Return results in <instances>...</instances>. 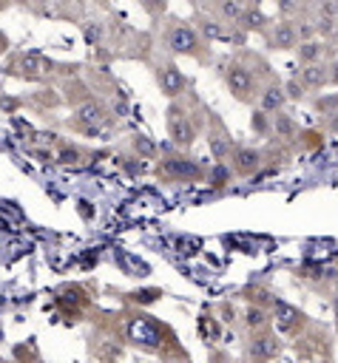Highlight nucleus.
Here are the masks:
<instances>
[{"mask_svg": "<svg viewBox=\"0 0 338 363\" xmlns=\"http://www.w3.org/2000/svg\"><path fill=\"white\" fill-rule=\"evenodd\" d=\"M315 28H318V31H324V34H327V31H332V20H329V14H324V17L315 23Z\"/></svg>", "mask_w": 338, "mask_h": 363, "instance_id": "22", "label": "nucleus"}, {"mask_svg": "<svg viewBox=\"0 0 338 363\" xmlns=\"http://www.w3.org/2000/svg\"><path fill=\"white\" fill-rule=\"evenodd\" d=\"M222 14L230 17V20H236V17L241 14V6H239L236 0H224V3H222Z\"/></svg>", "mask_w": 338, "mask_h": 363, "instance_id": "17", "label": "nucleus"}, {"mask_svg": "<svg viewBox=\"0 0 338 363\" xmlns=\"http://www.w3.org/2000/svg\"><path fill=\"white\" fill-rule=\"evenodd\" d=\"M304 82H307V85H321V82H324V71H321L318 65H307V68H304Z\"/></svg>", "mask_w": 338, "mask_h": 363, "instance_id": "15", "label": "nucleus"}, {"mask_svg": "<svg viewBox=\"0 0 338 363\" xmlns=\"http://www.w3.org/2000/svg\"><path fill=\"white\" fill-rule=\"evenodd\" d=\"M159 85L168 96H176L179 91H185V74L176 65H162L159 68Z\"/></svg>", "mask_w": 338, "mask_h": 363, "instance_id": "3", "label": "nucleus"}, {"mask_svg": "<svg viewBox=\"0 0 338 363\" xmlns=\"http://www.w3.org/2000/svg\"><path fill=\"white\" fill-rule=\"evenodd\" d=\"M247 323L250 326H261L264 323V312L261 309H247Z\"/></svg>", "mask_w": 338, "mask_h": 363, "instance_id": "21", "label": "nucleus"}, {"mask_svg": "<svg viewBox=\"0 0 338 363\" xmlns=\"http://www.w3.org/2000/svg\"><path fill=\"white\" fill-rule=\"evenodd\" d=\"M284 99H287V94H284L281 88H267V91L261 94V108H264V111H278V108L284 105Z\"/></svg>", "mask_w": 338, "mask_h": 363, "instance_id": "9", "label": "nucleus"}, {"mask_svg": "<svg viewBox=\"0 0 338 363\" xmlns=\"http://www.w3.org/2000/svg\"><path fill=\"white\" fill-rule=\"evenodd\" d=\"M276 315H278L281 326H290V323L298 320V312H295L293 306H287V303H276Z\"/></svg>", "mask_w": 338, "mask_h": 363, "instance_id": "13", "label": "nucleus"}, {"mask_svg": "<svg viewBox=\"0 0 338 363\" xmlns=\"http://www.w3.org/2000/svg\"><path fill=\"white\" fill-rule=\"evenodd\" d=\"M159 173H162V176L185 179V176H196V173H199V167H196L190 159H179V156H173V159H165V162L159 164Z\"/></svg>", "mask_w": 338, "mask_h": 363, "instance_id": "4", "label": "nucleus"}, {"mask_svg": "<svg viewBox=\"0 0 338 363\" xmlns=\"http://www.w3.org/2000/svg\"><path fill=\"white\" fill-rule=\"evenodd\" d=\"M227 85H230V91H233V94L244 96L247 91H253V77H250V71H247V68L233 65V68L227 71Z\"/></svg>", "mask_w": 338, "mask_h": 363, "instance_id": "5", "label": "nucleus"}, {"mask_svg": "<svg viewBox=\"0 0 338 363\" xmlns=\"http://www.w3.org/2000/svg\"><path fill=\"white\" fill-rule=\"evenodd\" d=\"M236 20H241V26H244V28H253V26H258V20H261V17H258V14H253V11H241Z\"/></svg>", "mask_w": 338, "mask_h": 363, "instance_id": "20", "label": "nucleus"}, {"mask_svg": "<svg viewBox=\"0 0 338 363\" xmlns=\"http://www.w3.org/2000/svg\"><path fill=\"white\" fill-rule=\"evenodd\" d=\"M295 40H298V31L293 26H287V23L276 26V31H273V45L276 48H293Z\"/></svg>", "mask_w": 338, "mask_h": 363, "instance_id": "7", "label": "nucleus"}, {"mask_svg": "<svg viewBox=\"0 0 338 363\" xmlns=\"http://www.w3.org/2000/svg\"><path fill=\"white\" fill-rule=\"evenodd\" d=\"M133 145H136V150H139V153H145V156H151V153L156 150V145H153L148 136H136V139H133Z\"/></svg>", "mask_w": 338, "mask_h": 363, "instance_id": "18", "label": "nucleus"}, {"mask_svg": "<svg viewBox=\"0 0 338 363\" xmlns=\"http://www.w3.org/2000/svg\"><path fill=\"white\" fill-rule=\"evenodd\" d=\"M332 31H335V40H338V28H332Z\"/></svg>", "mask_w": 338, "mask_h": 363, "instance_id": "27", "label": "nucleus"}, {"mask_svg": "<svg viewBox=\"0 0 338 363\" xmlns=\"http://www.w3.org/2000/svg\"><path fill=\"white\" fill-rule=\"evenodd\" d=\"M128 332H131V337H133V340H139V337H142L145 343H156V340H159V332H156V326H153V323H148L145 318L133 320Z\"/></svg>", "mask_w": 338, "mask_h": 363, "instance_id": "6", "label": "nucleus"}, {"mask_svg": "<svg viewBox=\"0 0 338 363\" xmlns=\"http://www.w3.org/2000/svg\"><path fill=\"white\" fill-rule=\"evenodd\" d=\"M210 150H213L216 159H224V156L230 153V145H227L224 139H210Z\"/></svg>", "mask_w": 338, "mask_h": 363, "instance_id": "16", "label": "nucleus"}, {"mask_svg": "<svg viewBox=\"0 0 338 363\" xmlns=\"http://www.w3.org/2000/svg\"><path fill=\"white\" fill-rule=\"evenodd\" d=\"M224 179H227V170L224 167H216L213 170V184H224Z\"/></svg>", "mask_w": 338, "mask_h": 363, "instance_id": "23", "label": "nucleus"}, {"mask_svg": "<svg viewBox=\"0 0 338 363\" xmlns=\"http://www.w3.org/2000/svg\"><path fill=\"white\" fill-rule=\"evenodd\" d=\"M80 119L88 122V125H91V122H99V119H102V108H99L97 102H85V105L80 108Z\"/></svg>", "mask_w": 338, "mask_h": 363, "instance_id": "12", "label": "nucleus"}, {"mask_svg": "<svg viewBox=\"0 0 338 363\" xmlns=\"http://www.w3.org/2000/svg\"><path fill=\"white\" fill-rule=\"evenodd\" d=\"M250 352H253V357H273L278 352V343L273 337H258V340H253Z\"/></svg>", "mask_w": 338, "mask_h": 363, "instance_id": "11", "label": "nucleus"}, {"mask_svg": "<svg viewBox=\"0 0 338 363\" xmlns=\"http://www.w3.org/2000/svg\"><path fill=\"white\" fill-rule=\"evenodd\" d=\"M85 37H88V40H97V37H99V28H97V26H88V28H85Z\"/></svg>", "mask_w": 338, "mask_h": 363, "instance_id": "24", "label": "nucleus"}, {"mask_svg": "<svg viewBox=\"0 0 338 363\" xmlns=\"http://www.w3.org/2000/svg\"><path fill=\"white\" fill-rule=\"evenodd\" d=\"M298 54H301V60H307V62H312L318 54H321V45L318 43H312V40H307L301 48H298Z\"/></svg>", "mask_w": 338, "mask_h": 363, "instance_id": "14", "label": "nucleus"}, {"mask_svg": "<svg viewBox=\"0 0 338 363\" xmlns=\"http://www.w3.org/2000/svg\"><path fill=\"white\" fill-rule=\"evenodd\" d=\"M202 31H205V37H213V40L222 37V26L213 23V20H205V23H202Z\"/></svg>", "mask_w": 338, "mask_h": 363, "instance_id": "19", "label": "nucleus"}, {"mask_svg": "<svg viewBox=\"0 0 338 363\" xmlns=\"http://www.w3.org/2000/svg\"><path fill=\"white\" fill-rule=\"evenodd\" d=\"M116 258H119V264L128 269V275H148V264L145 261H139V258H133V255H128V252H116Z\"/></svg>", "mask_w": 338, "mask_h": 363, "instance_id": "10", "label": "nucleus"}, {"mask_svg": "<svg viewBox=\"0 0 338 363\" xmlns=\"http://www.w3.org/2000/svg\"><path fill=\"white\" fill-rule=\"evenodd\" d=\"M293 9H295L293 0H281V11H293Z\"/></svg>", "mask_w": 338, "mask_h": 363, "instance_id": "25", "label": "nucleus"}, {"mask_svg": "<svg viewBox=\"0 0 338 363\" xmlns=\"http://www.w3.org/2000/svg\"><path fill=\"white\" fill-rule=\"evenodd\" d=\"M168 130H170V136H173L176 145H190L193 142V125L182 116V111L176 105L168 111Z\"/></svg>", "mask_w": 338, "mask_h": 363, "instance_id": "1", "label": "nucleus"}, {"mask_svg": "<svg viewBox=\"0 0 338 363\" xmlns=\"http://www.w3.org/2000/svg\"><path fill=\"white\" fill-rule=\"evenodd\" d=\"M236 167H239L241 173H253V170L258 167V153L250 150V147H239V150H236Z\"/></svg>", "mask_w": 338, "mask_h": 363, "instance_id": "8", "label": "nucleus"}, {"mask_svg": "<svg viewBox=\"0 0 338 363\" xmlns=\"http://www.w3.org/2000/svg\"><path fill=\"white\" fill-rule=\"evenodd\" d=\"M168 45H170V51H176V54H190V51H196V34H193V28H187V26L170 28Z\"/></svg>", "mask_w": 338, "mask_h": 363, "instance_id": "2", "label": "nucleus"}, {"mask_svg": "<svg viewBox=\"0 0 338 363\" xmlns=\"http://www.w3.org/2000/svg\"><path fill=\"white\" fill-rule=\"evenodd\" d=\"M287 88H290V94H293V96H298V94H301V91H298V85H295V82H290V85H287Z\"/></svg>", "mask_w": 338, "mask_h": 363, "instance_id": "26", "label": "nucleus"}]
</instances>
